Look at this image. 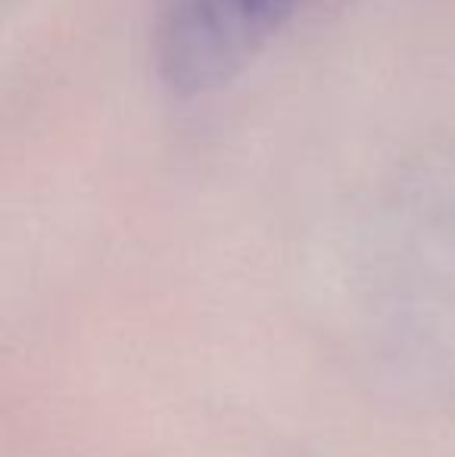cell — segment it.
<instances>
[{"label": "cell", "mask_w": 455, "mask_h": 457, "mask_svg": "<svg viewBox=\"0 0 455 457\" xmlns=\"http://www.w3.org/2000/svg\"><path fill=\"white\" fill-rule=\"evenodd\" d=\"M297 0H156V69L175 94L228 85L287 22Z\"/></svg>", "instance_id": "cell-1"}]
</instances>
